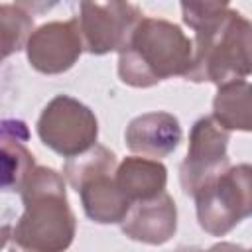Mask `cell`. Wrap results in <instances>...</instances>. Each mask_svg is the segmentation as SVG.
<instances>
[{
  "label": "cell",
  "mask_w": 252,
  "mask_h": 252,
  "mask_svg": "<svg viewBox=\"0 0 252 252\" xmlns=\"http://www.w3.org/2000/svg\"><path fill=\"white\" fill-rule=\"evenodd\" d=\"M20 195L24 213L12 226V252H65L77 232L65 177L53 167L35 165Z\"/></svg>",
  "instance_id": "2"
},
{
  "label": "cell",
  "mask_w": 252,
  "mask_h": 252,
  "mask_svg": "<svg viewBox=\"0 0 252 252\" xmlns=\"http://www.w3.org/2000/svg\"><path fill=\"white\" fill-rule=\"evenodd\" d=\"M24 49L30 65L43 75L69 71L85 51L75 18L41 24L32 32Z\"/></svg>",
  "instance_id": "8"
},
{
  "label": "cell",
  "mask_w": 252,
  "mask_h": 252,
  "mask_svg": "<svg viewBox=\"0 0 252 252\" xmlns=\"http://www.w3.org/2000/svg\"><path fill=\"white\" fill-rule=\"evenodd\" d=\"M118 165L114 152H110L106 146L94 144L91 150L71 158L63 165V177L69 181V185L75 189L83 179L96 175L100 171H114Z\"/></svg>",
  "instance_id": "16"
},
{
  "label": "cell",
  "mask_w": 252,
  "mask_h": 252,
  "mask_svg": "<svg viewBox=\"0 0 252 252\" xmlns=\"http://www.w3.org/2000/svg\"><path fill=\"white\" fill-rule=\"evenodd\" d=\"M191 59L193 41L177 24L142 16L118 51V77L128 87L148 89L169 77H185Z\"/></svg>",
  "instance_id": "3"
},
{
  "label": "cell",
  "mask_w": 252,
  "mask_h": 252,
  "mask_svg": "<svg viewBox=\"0 0 252 252\" xmlns=\"http://www.w3.org/2000/svg\"><path fill=\"white\" fill-rule=\"evenodd\" d=\"M35 130L49 150L67 159L91 150L98 138L94 112L69 94H57L45 104Z\"/></svg>",
  "instance_id": "5"
},
{
  "label": "cell",
  "mask_w": 252,
  "mask_h": 252,
  "mask_svg": "<svg viewBox=\"0 0 252 252\" xmlns=\"http://www.w3.org/2000/svg\"><path fill=\"white\" fill-rule=\"evenodd\" d=\"M114 183L130 205L150 201L165 191L167 169L158 159L128 156L116 165Z\"/></svg>",
  "instance_id": "12"
},
{
  "label": "cell",
  "mask_w": 252,
  "mask_h": 252,
  "mask_svg": "<svg viewBox=\"0 0 252 252\" xmlns=\"http://www.w3.org/2000/svg\"><path fill=\"white\" fill-rule=\"evenodd\" d=\"M26 142L20 136L0 140V193H20L35 167L33 154L26 148Z\"/></svg>",
  "instance_id": "14"
},
{
  "label": "cell",
  "mask_w": 252,
  "mask_h": 252,
  "mask_svg": "<svg viewBox=\"0 0 252 252\" xmlns=\"http://www.w3.org/2000/svg\"><path fill=\"white\" fill-rule=\"evenodd\" d=\"M116 171V169H114ZM114 171H100L83 179L75 191L81 197L85 215L98 224L122 222L130 211V201L114 183Z\"/></svg>",
  "instance_id": "11"
},
{
  "label": "cell",
  "mask_w": 252,
  "mask_h": 252,
  "mask_svg": "<svg viewBox=\"0 0 252 252\" xmlns=\"http://www.w3.org/2000/svg\"><path fill=\"white\" fill-rule=\"evenodd\" d=\"M120 224L122 232L130 240L150 246H161L169 242L177 230L175 201L167 191H163L150 201L134 203Z\"/></svg>",
  "instance_id": "10"
},
{
  "label": "cell",
  "mask_w": 252,
  "mask_h": 252,
  "mask_svg": "<svg viewBox=\"0 0 252 252\" xmlns=\"http://www.w3.org/2000/svg\"><path fill=\"white\" fill-rule=\"evenodd\" d=\"M144 14L130 2H81L77 26L83 49L93 55L120 51Z\"/></svg>",
  "instance_id": "6"
},
{
  "label": "cell",
  "mask_w": 252,
  "mask_h": 252,
  "mask_svg": "<svg viewBox=\"0 0 252 252\" xmlns=\"http://www.w3.org/2000/svg\"><path fill=\"white\" fill-rule=\"evenodd\" d=\"M181 14L195 32L193 59L185 79L217 87L246 81L250 75V22L228 2H181Z\"/></svg>",
  "instance_id": "1"
},
{
  "label": "cell",
  "mask_w": 252,
  "mask_h": 252,
  "mask_svg": "<svg viewBox=\"0 0 252 252\" xmlns=\"http://www.w3.org/2000/svg\"><path fill=\"white\" fill-rule=\"evenodd\" d=\"M199 226L211 236H224L252 211V167L230 165L195 191Z\"/></svg>",
  "instance_id": "4"
},
{
  "label": "cell",
  "mask_w": 252,
  "mask_h": 252,
  "mask_svg": "<svg viewBox=\"0 0 252 252\" xmlns=\"http://www.w3.org/2000/svg\"><path fill=\"white\" fill-rule=\"evenodd\" d=\"M12 236V226L10 224H0V250L10 242Z\"/></svg>",
  "instance_id": "19"
},
{
  "label": "cell",
  "mask_w": 252,
  "mask_h": 252,
  "mask_svg": "<svg viewBox=\"0 0 252 252\" xmlns=\"http://www.w3.org/2000/svg\"><path fill=\"white\" fill-rule=\"evenodd\" d=\"M250 83L248 81H232L220 85L213 98V120L224 128L250 132L252 128V104H250Z\"/></svg>",
  "instance_id": "13"
},
{
  "label": "cell",
  "mask_w": 252,
  "mask_h": 252,
  "mask_svg": "<svg viewBox=\"0 0 252 252\" xmlns=\"http://www.w3.org/2000/svg\"><path fill=\"white\" fill-rule=\"evenodd\" d=\"M203 252H248V250L234 242H217L209 250H203Z\"/></svg>",
  "instance_id": "18"
},
{
  "label": "cell",
  "mask_w": 252,
  "mask_h": 252,
  "mask_svg": "<svg viewBox=\"0 0 252 252\" xmlns=\"http://www.w3.org/2000/svg\"><path fill=\"white\" fill-rule=\"evenodd\" d=\"M173 252H203V250L197 248V246H181V248H177V250H173Z\"/></svg>",
  "instance_id": "20"
},
{
  "label": "cell",
  "mask_w": 252,
  "mask_h": 252,
  "mask_svg": "<svg viewBox=\"0 0 252 252\" xmlns=\"http://www.w3.org/2000/svg\"><path fill=\"white\" fill-rule=\"evenodd\" d=\"M181 136L179 120L169 112L156 110L144 112L128 122L124 144L132 154L159 161L177 150Z\"/></svg>",
  "instance_id": "9"
},
{
  "label": "cell",
  "mask_w": 252,
  "mask_h": 252,
  "mask_svg": "<svg viewBox=\"0 0 252 252\" xmlns=\"http://www.w3.org/2000/svg\"><path fill=\"white\" fill-rule=\"evenodd\" d=\"M6 136H20L24 140H30L28 124L18 118H2L0 120V140Z\"/></svg>",
  "instance_id": "17"
},
{
  "label": "cell",
  "mask_w": 252,
  "mask_h": 252,
  "mask_svg": "<svg viewBox=\"0 0 252 252\" xmlns=\"http://www.w3.org/2000/svg\"><path fill=\"white\" fill-rule=\"evenodd\" d=\"M33 32V14L26 4H0V63L26 47Z\"/></svg>",
  "instance_id": "15"
},
{
  "label": "cell",
  "mask_w": 252,
  "mask_h": 252,
  "mask_svg": "<svg viewBox=\"0 0 252 252\" xmlns=\"http://www.w3.org/2000/svg\"><path fill=\"white\" fill-rule=\"evenodd\" d=\"M230 132L220 128L211 116L199 118L189 132L187 156L179 165V181L185 195H195V191L230 167L226 154Z\"/></svg>",
  "instance_id": "7"
}]
</instances>
